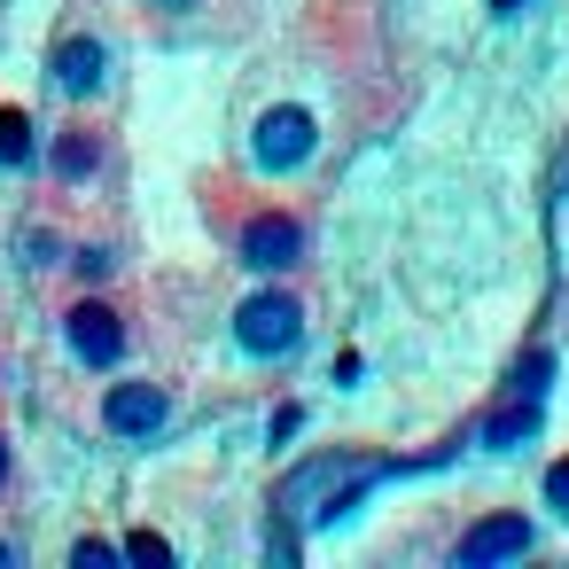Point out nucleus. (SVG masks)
Returning <instances> with one entry per match:
<instances>
[{"label":"nucleus","mask_w":569,"mask_h":569,"mask_svg":"<svg viewBox=\"0 0 569 569\" xmlns=\"http://www.w3.org/2000/svg\"><path fill=\"white\" fill-rule=\"evenodd\" d=\"M234 336H242V351L273 359V351H297V336H305V312H297V297L266 289V297H250V305L234 312Z\"/></svg>","instance_id":"f257e3e1"},{"label":"nucleus","mask_w":569,"mask_h":569,"mask_svg":"<svg viewBox=\"0 0 569 569\" xmlns=\"http://www.w3.org/2000/svg\"><path fill=\"white\" fill-rule=\"evenodd\" d=\"M305 157H312V110H289V102L266 110L258 118V164L266 172H297Z\"/></svg>","instance_id":"f03ea898"},{"label":"nucleus","mask_w":569,"mask_h":569,"mask_svg":"<svg viewBox=\"0 0 569 569\" xmlns=\"http://www.w3.org/2000/svg\"><path fill=\"white\" fill-rule=\"evenodd\" d=\"M297 258H305V227H297L289 211H266V219L242 227V266L281 273V266H297Z\"/></svg>","instance_id":"7ed1b4c3"},{"label":"nucleus","mask_w":569,"mask_h":569,"mask_svg":"<svg viewBox=\"0 0 569 569\" xmlns=\"http://www.w3.org/2000/svg\"><path fill=\"white\" fill-rule=\"evenodd\" d=\"M530 515H483L468 538H460V569H491V561H515V553H530Z\"/></svg>","instance_id":"20e7f679"},{"label":"nucleus","mask_w":569,"mask_h":569,"mask_svg":"<svg viewBox=\"0 0 569 569\" xmlns=\"http://www.w3.org/2000/svg\"><path fill=\"white\" fill-rule=\"evenodd\" d=\"M164 413H172L164 382H118V390L102 398V421H110L118 437H149V429H164Z\"/></svg>","instance_id":"39448f33"},{"label":"nucleus","mask_w":569,"mask_h":569,"mask_svg":"<svg viewBox=\"0 0 569 569\" xmlns=\"http://www.w3.org/2000/svg\"><path fill=\"white\" fill-rule=\"evenodd\" d=\"M102 79H110V48H102V40H63V48H56V87H63V94L87 102V94H102Z\"/></svg>","instance_id":"423d86ee"},{"label":"nucleus","mask_w":569,"mask_h":569,"mask_svg":"<svg viewBox=\"0 0 569 569\" xmlns=\"http://www.w3.org/2000/svg\"><path fill=\"white\" fill-rule=\"evenodd\" d=\"M71 351H79L87 367H110V359L126 351L118 312H110V305H79V312H71Z\"/></svg>","instance_id":"0eeeda50"},{"label":"nucleus","mask_w":569,"mask_h":569,"mask_svg":"<svg viewBox=\"0 0 569 569\" xmlns=\"http://www.w3.org/2000/svg\"><path fill=\"white\" fill-rule=\"evenodd\" d=\"M522 437H538V398H515L507 413H491V421L476 429V445H491V452H515Z\"/></svg>","instance_id":"6e6552de"},{"label":"nucleus","mask_w":569,"mask_h":569,"mask_svg":"<svg viewBox=\"0 0 569 569\" xmlns=\"http://www.w3.org/2000/svg\"><path fill=\"white\" fill-rule=\"evenodd\" d=\"M56 172H63V180H87V172H94V133H63V141H56Z\"/></svg>","instance_id":"1a4fd4ad"},{"label":"nucleus","mask_w":569,"mask_h":569,"mask_svg":"<svg viewBox=\"0 0 569 569\" xmlns=\"http://www.w3.org/2000/svg\"><path fill=\"white\" fill-rule=\"evenodd\" d=\"M32 157V126H24V110H0V164H24Z\"/></svg>","instance_id":"9d476101"},{"label":"nucleus","mask_w":569,"mask_h":569,"mask_svg":"<svg viewBox=\"0 0 569 569\" xmlns=\"http://www.w3.org/2000/svg\"><path fill=\"white\" fill-rule=\"evenodd\" d=\"M546 375H553V359L538 351V359H522V367H515V382H507V390H515V398H538V390H546Z\"/></svg>","instance_id":"9b49d317"},{"label":"nucleus","mask_w":569,"mask_h":569,"mask_svg":"<svg viewBox=\"0 0 569 569\" xmlns=\"http://www.w3.org/2000/svg\"><path fill=\"white\" fill-rule=\"evenodd\" d=\"M126 553H133V561H164V569H172V546H164L157 530H133V538H126Z\"/></svg>","instance_id":"f8f14e48"},{"label":"nucleus","mask_w":569,"mask_h":569,"mask_svg":"<svg viewBox=\"0 0 569 569\" xmlns=\"http://www.w3.org/2000/svg\"><path fill=\"white\" fill-rule=\"evenodd\" d=\"M79 569H110L118 561V546H102V538H79V553H71Z\"/></svg>","instance_id":"ddd939ff"},{"label":"nucleus","mask_w":569,"mask_h":569,"mask_svg":"<svg viewBox=\"0 0 569 569\" xmlns=\"http://www.w3.org/2000/svg\"><path fill=\"white\" fill-rule=\"evenodd\" d=\"M546 499L569 515V460H553V468H546Z\"/></svg>","instance_id":"4468645a"},{"label":"nucleus","mask_w":569,"mask_h":569,"mask_svg":"<svg viewBox=\"0 0 569 569\" xmlns=\"http://www.w3.org/2000/svg\"><path fill=\"white\" fill-rule=\"evenodd\" d=\"M515 9H522V0H491V17H515Z\"/></svg>","instance_id":"2eb2a0df"},{"label":"nucleus","mask_w":569,"mask_h":569,"mask_svg":"<svg viewBox=\"0 0 569 569\" xmlns=\"http://www.w3.org/2000/svg\"><path fill=\"white\" fill-rule=\"evenodd\" d=\"M0 483H9V445H0Z\"/></svg>","instance_id":"dca6fc26"},{"label":"nucleus","mask_w":569,"mask_h":569,"mask_svg":"<svg viewBox=\"0 0 569 569\" xmlns=\"http://www.w3.org/2000/svg\"><path fill=\"white\" fill-rule=\"evenodd\" d=\"M0 561H17V546H0Z\"/></svg>","instance_id":"f3484780"}]
</instances>
